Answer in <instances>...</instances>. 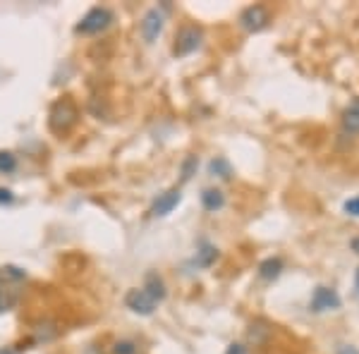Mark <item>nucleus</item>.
Segmentation results:
<instances>
[{
	"instance_id": "obj_1",
	"label": "nucleus",
	"mask_w": 359,
	"mask_h": 354,
	"mask_svg": "<svg viewBox=\"0 0 359 354\" xmlns=\"http://www.w3.org/2000/svg\"><path fill=\"white\" fill-rule=\"evenodd\" d=\"M74 123H77V108H74V103H72V101L62 98V101H57L55 106L50 108L48 125H50V130L57 132V135L67 132Z\"/></svg>"
},
{
	"instance_id": "obj_2",
	"label": "nucleus",
	"mask_w": 359,
	"mask_h": 354,
	"mask_svg": "<svg viewBox=\"0 0 359 354\" xmlns=\"http://www.w3.org/2000/svg\"><path fill=\"white\" fill-rule=\"evenodd\" d=\"M113 22V13L108 8H91L77 25L79 34H101Z\"/></svg>"
},
{
	"instance_id": "obj_3",
	"label": "nucleus",
	"mask_w": 359,
	"mask_h": 354,
	"mask_svg": "<svg viewBox=\"0 0 359 354\" xmlns=\"http://www.w3.org/2000/svg\"><path fill=\"white\" fill-rule=\"evenodd\" d=\"M269 22H271V15L264 5H249L240 15V27L249 34L262 32V29L269 27Z\"/></svg>"
},
{
	"instance_id": "obj_4",
	"label": "nucleus",
	"mask_w": 359,
	"mask_h": 354,
	"mask_svg": "<svg viewBox=\"0 0 359 354\" xmlns=\"http://www.w3.org/2000/svg\"><path fill=\"white\" fill-rule=\"evenodd\" d=\"M201 39H204V34H201V29L196 27H182L175 39V48H172V53L177 57H184L189 53H194L196 48L201 46Z\"/></svg>"
},
{
	"instance_id": "obj_5",
	"label": "nucleus",
	"mask_w": 359,
	"mask_h": 354,
	"mask_svg": "<svg viewBox=\"0 0 359 354\" xmlns=\"http://www.w3.org/2000/svg\"><path fill=\"white\" fill-rule=\"evenodd\" d=\"M125 304L127 309H132L135 313H142V316H151L156 311V306H158V301H156L151 294L147 292V290H130L125 297Z\"/></svg>"
},
{
	"instance_id": "obj_6",
	"label": "nucleus",
	"mask_w": 359,
	"mask_h": 354,
	"mask_svg": "<svg viewBox=\"0 0 359 354\" xmlns=\"http://www.w3.org/2000/svg\"><path fill=\"white\" fill-rule=\"evenodd\" d=\"M163 25H165V13L158 8H151L147 15H144L142 20V36L144 41L154 43L156 39L161 36V32H163Z\"/></svg>"
},
{
	"instance_id": "obj_7",
	"label": "nucleus",
	"mask_w": 359,
	"mask_h": 354,
	"mask_svg": "<svg viewBox=\"0 0 359 354\" xmlns=\"http://www.w3.org/2000/svg\"><path fill=\"white\" fill-rule=\"evenodd\" d=\"M340 306V297L333 287H316L314 297H311V311L321 313V311H333Z\"/></svg>"
},
{
	"instance_id": "obj_8",
	"label": "nucleus",
	"mask_w": 359,
	"mask_h": 354,
	"mask_svg": "<svg viewBox=\"0 0 359 354\" xmlns=\"http://www.w3.org/2000/svg\"><path fill=\"white\" fill-rule=\"evenodd\" d=\"M180 199H182V194H180V189H168L165 194H161L158 199L154 201V206H151V216L156 218H161V216H168V213L172 211L177 204H180Z\"/></svg>"
},
{
	"instance_id": "obj_9",
	"label": "nucleus",
	"mask_w": 359,
	"mask_h": 354,
	"mask_svg": "<svg viewBox=\"0 0 359 354\" xmlns=\"http://www.w3.org/2000/svg\"><path fill=\"white\" fill-rule=\"evenodd\" d=\"M343 127L352 135H359V98L352 101L343 113Z\"/></svg>"
},
{
	"instance_id": "obj_10",
	"label": "nucleus",
	"mask_w": 359,
	"mask_h": 354,
	"mask_svg": "<svg viewBox=\"0 0 359 354\" xmlns=\"http://www.w3.org/2000/svg\"><path fill=\"white\" fill-rule=\"evenodd\" d=\"M144 290H147V292L151 294L156 301L165 299V282L161 280L156 273H149V275H147V280H144Z\"/></svg>"
},
{
	"instance_id": "obj_11",
	"label": "nucleus",
	"mask_w": 359,
	"mask_h": 354,
	"mask_svg": "<svg viewBox=\"0 0 359 354\" xmlns=\"http://www.w3.org/2000/svg\"><path fill=\"white\" fill-rule=\"evenodd\" d=\"M201 204H204L206 211H221L225 206V196L221 189H204L201 194Z\"/></svg>"
},
{
	"instance_id": "obj_12",
	"label": "nucleus",
	"mask_w": 359,
	"mask_h": 354,
	"mask_svg": "<svg viewBox=\"0 0 359 354\" xmlns=\"http://www.w3.org/2000/svg\"><path fill=\"white\" fill-rule=\"evenodd\" d=\"M280 273H283L280 259H266L262 261V266H259V278H264V280H276Z\"/></svg>"
},
{
	"instance_id": "obj_13",
	"label": "nucleus",
	"mask_w": 359,
	"mask_h": 354,
	"mask_svg": "<svg viewBox=\"0 0 359 354\" xmlns=\"http://www.w3.org/2000/svg\"><path fill=\"white\" fill-rule=\"evenodd\" d=\"M208 170H211V175H218L223 179H230L233 177V168L225 158H213L211 163H208Z\"/></svg>"
},
{
	"instance_id": "obj_14",
	"label": "nucleus",
	"mask_w": 359,
	"mask_h": 354,
	"mask_svg": "<svg viewBox=\"0 0 359 354\" xmlns=\"http://www.w3.org/2000/svg\"><path fill=\"white\" fill-rule=\"evenodd\" d=\"M216 257H218L216 247L204 245V247H201V252H199V257H196V266H211L213 261H216Z\"/></svg>"
},
{
	"instance_id": "obj_15",
	"label": "nucleus",
	"mask_w": 359,
	"mask_h": 354,
	"mask_svg": "<svg viewBox=\"0 0 359 354\" xmlns=\"http://www.w3.org/2000/svg\"><path fill=\"white\" fill-rule=\"evenodd\" d=\"M15 168H17L15 156L10 154V151H0V172H3V175H8V172H13Z\"/></svg>"
},
{
	"instance_id": "obj_16",
	"label": "nucleus",
	"mask_w": 359,
	"mask_h": 354,
	"mask_svg": "<svg viewBox=\"0 0 359 354\" xmlns=\"http://www.w3.org/2000/svg\"><path fill=\"white\" fill-rule=\"evenodd\" d=\"M196 165H199V158H196V156H187V158H184V163H182V182H187V179L194 175Z\"/></svg>"
},
{
	"instance_id": "obj_17",
	"label": "nucleus",
	"mask_w": 359,
	"mask_h": 354,
	"mask_svg": "<svg viewBox=\"0 0 359 354\" xmlns=\"http://www.w3.org/2000/svg\"><path fill=\"white\" fill-rule=\"evenodd\" d=\"M115 354H137V345L135 342H130V340H123V342H118L115 345Z\"/></svg>"
},
{
	"instance_id": "obj_18",
	"label": "nucleus",
	"mask_w": 359,
	"mask_h": 354,
	"mask_svg": "<svg viewBox=\"0 0 359 354\" xmlns=\"http://www.w3.org/2000/svg\"><path fill=\"white\" fill-rule=\"evenodd\" d=\"M345 213H347V216L359 218V196H355V199H350V201H345Z\"/></svg>"
},
{
	"instance_id": "obj_19",
	"label": "nucleus",
	"mask_w": 359,
	"mask_h": 354,
	"mask_svg": "<svg viewBox=\"0 0 359 354\" xmlns=\"http://www.w3.org/2000/svg\"><path fill=\"white\" fill-rule=\"evenodd\" d=\"M15 301H17L15 294H3V292H0V313H3V311H8L10 306L15 304Z\"/></svg>"
},
{
	"instance_id": "obj_20",
	"label": "nucleus",
	"mask_w": 359,
	"mask_h": 354,
	"mask_svg": "<svg viewBox=\"0 0 359 354\" xmlns=\"http://www.w3.org/2000/svg\"><path fill=\"white\" fill-rule=\"evenodd\" d=\"M225 354H247V347L240 345V342H233V345L228 347V352Z\"/></svg>"
},
{
	"instance_id": "obj_21",
	"label": "nucleus",
	"mask_w": 359,
	"mask_h": 354,
	"mask_svg": "<svg viewBox=\"0 0 359 354\" xmlns=\"http://www.w3.org/2000/svg\"><path fill=\"white\" fill-rule=\"evenodd\" d=\"M10 201H13V191L0 189V204H10Z\"/></svg>"
},
{
	"instance_id": "obj_22",
	"label": "nucleus",
	"mask_w": 359,
	"mask_h": 354,
	"mask_svg": "<svg viewBox=\"0 0 359 354\" xmlns=\"http://www.w3.org/2000/svg\"><path fill=\"white\" fill-rule=\"evenodd\" d=\"M338 354H359V350H357V347H352V345H343L338 350Z\"/></svg>"
},
{
	"instance_id": "obj_23",
	"label": "nucleus",
	"mask_w": 359,
	"mask_h": 354,
	"mask_svg": "<svg viewBox=\"0 0 359 354\" xmlns=\"http://www.w3.org/2000/svg\"><path fill=\"white\" fill-rule=\"evenodd\" d=\"M352 252L359 254V237H357V240H352Z\"/></svg>"
},
{
	"instance_id": "obj_24",
	"label": "nucleus",
	"mask_w": 359,
	"mask_h": 354,
	"mask_svg": "<svg viewBox=\"0 0 359 354\" xmlns=\"http://www.w3.org/2000/svg\"><path fill=\"white\" fill-rule=\"evenodd\" d=\"M0 354H17V352H13V350H8V347H5V350H0Z\"/></svg>"
},
{
	"instance_id": "obj_25",
	"label": "nucleus",
	"mask_w": 359,
	"mask_h": 354,
	"mask_svg": "<svg viewBox=\"0 0 359 354\" xmlns=\"http://www.w3.org/2000/svg\"><path fill=\"white\" fill-rule=\"evenodd\" d=\"M357 292H359V268H357Z\"/></svg>"
},
{
	"instance_id": "obj_26",
	"label": "nucleus",
	"mask_w": 359,
	"mask_h": 354,
	"mask_svg": "<svg viewBox=\"0 0 359 354\" xmlns=\"http://www.w3.org/2000/svg\"><path fill=\"white\" fill-rule=\"evenodd\" d=\"M3 280H5V278H3V273H0V285H3Z\"/></svg>"
}]
</instances>
